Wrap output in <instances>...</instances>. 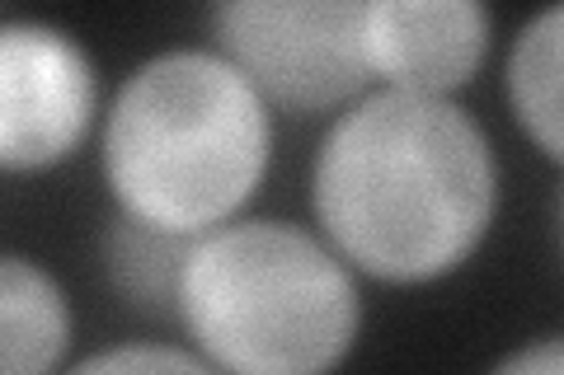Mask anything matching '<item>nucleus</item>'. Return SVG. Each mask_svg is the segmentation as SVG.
<instances>
[{
  "label": "nucleus",
  "instance_id": "nucleus-6",
  "mask_svg": "<svg viewBox=\"0 0 564 375\" xmlns=\"http://www.w3.org/2000/svg\"><path fill=\"white\" fill-rule=\"evenodd\" d=\"M494 14L480 0H367L362 52L381 89L452 99L489 57Z\"/></svg>",
  "mask_w": 564,
  "mask_h": 375
},
{
  "label": "nucleus",
  "instance_id": "nucleus-1",
  "mask_svg": "<svg viewBox=\"0 0 564 375\" xmlns=\"http://www.w3.org/2000/svg\"><path fill=\"white\" fill-rule=\"evenodd\" d=\"M311 207L352 273L423 287L485 244L499 155L456 99L372 89L329 122L311 165Z\"/></svg>",
  "mask_w": 564,
  "mask_h": 375
},
{
  "label": "nucleus",
  "instance_id": "nucleus-12",
  "mask_svg": "<svg viewBox=\"0 0 564 375\" xmlns=\"http://www.w3.org/2000/svg\"><path fill=\"white\" fill-rule=\"evenodd\" d=\"M551 230H555V254L564 263V184L555 188V202H551Z\"/></svg>",
  "mask_w": 564,
  "mask_h": 375
},
{
  "label": "nucleus",
  "instance_id": "nucleus-10",
  "mask_svg": "<svg viewBox=\"0 0 564 375\" xmlns=\"http://www.w3.org/2000/svg\"><path fill=\"white\" fill-rule=\"evenodd\" d=\"M62 375H221L198 352L174 348V343H118L90 352Z\"/></svg>",
  "mask_w": 564,
  "mask_h": 375
},
{
  "label": "nucleus",
  "instance_id": "nucleus-8",
  "mask_svg": "<svg viewBox=\"0 0 564 375\" xmlns=\"http://www.w3.org/2000/svg\"><path fill=\"white\" fill-rule=\"evenodd\" d=\"M193 240L198 235H174V230L141 221L132 211H113L99 230L104 282L137 315L180 319V287Z\"/></svg>",
  "mask_w": 564,
  "mask_h": 375
},
{
  "label": "nucleus",
  "instance_id": "nucleus-2",
  "mask_svg": "<svg viewBox=\"0 0 564 375\" xmlns=\"http://www.w3.org/2000/svg\"><path fill=\"white\" fill-rule=\"evenodd\" d=\"M273 155V113L217 47L137 62L104 113L99 169L118 211L207 235L254 198Z\"/></svg>",
  "mask_w": 564,
  "mask_h": 375
},
{
  "label": "nucleus",
  "instance_id": "nucleus-3",
  "mask_svg": "<svg viewBox=\"0 0 564 375\" xmlns=\"http://www.w3.org/2000/svg\"><path fill=\"white\" fill-rule=\"evenodd\" d=\"M180 324L221 375H334L362 333V291L325 235L236 217L193 240Z\"/></svg>",
  "mask_w": 564,
  "mask_h": 375
},
{
  "label": "nucleus",
  "instance_id": "nucleus-4",
  "mask_svg": "<svg viewBox=\"0 0 564 375\" xmlns=\"http://www.w3.org/2000/svg\"><path fill=\"white\" fill-rule=\"evenodd\" d=\"M362 14L367 0H221L212 5V43L269 109L344 113L372 95Z\"/></svg>",
  "mask_w": 564,
  "mask_h": 375
},
{
  "label": "nucleus",
  "instance_id": "nucleus-11",
  "mask_svg": "<svg viewBox=\"0 0 564 375\" xmlns=\"http://www.w3.org/2000/svg\"><path fill=\"white\" fill-rule=\"evenodd\" d=\"M489 375H564V333L513 348L503 362L489 366Z\"/></svg>",
  "mask_w": 564,
  "mask_h": 375
},
{
  "label": "nucleus",
  "instance_id": "nucleus-5",
  "mask_svg": "<svg viewBox=\"0 0 564 375\" xmlns=\"http://www.w3.org/2000/svg\"><path fill=\"white\" fill-rule=\"evenodd\" d=\"M99 109L95 62L47 20H6L0 29V165L33 174L62 165L85 141Z\"/></svg>",
  "mask_w": 564,
  "mask_h": 375
},
{
  "label": "nucleus",
  "instance_id": "nucleus-7",
  "mask_svg": "<svg viewBox=\"0 0 564 375\" xmlns=\"http://www.w3.org/2000/svg\"><path fill=\"white\" fill-rule=\"evenodd\" d=\"M70 348V306L39 258H0V375H57Z\"/></svg>",
  "mask_w": 564,
  "mask_h": 375
},
{
  "label": "nucleus",
  "instance_id": "nucleus-9",
  "mask_svg": "<svg viewBox=\"0 0 564 375\" xmlns=\"http://www.w3.org/2000/svg\"><path fill=\"white\" fill-rule=\"evenodd\" d=\"M503 80L518 128L564 165V0L527 14L508 47Z\"/></svg>",
  "mask_w": 564,
  "mask_h": 375
}]
</instances>
